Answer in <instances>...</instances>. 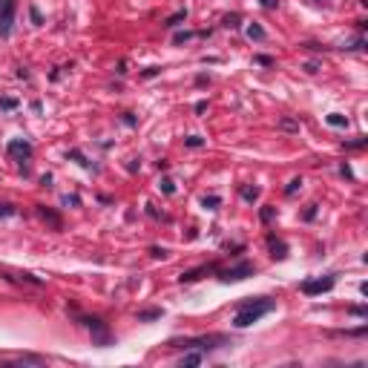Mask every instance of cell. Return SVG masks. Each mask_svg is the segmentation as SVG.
Segmentation results:
<instances>
[{"label":"cell","mask_w":368,"mask_h":368,"mask_svg":"<svg viewBox=\"0 0 368 368\" xmlns=\"http://www.w3.org/2000/svg\"><path fill=\"white\" fill-rule=\"evenodd\" d=\"M274 311V299H267V296H250V299H242L233 314V325L236 328H247V325L259 322L265 314Z\"/></svg>","instance_id":"6da1fadb"},{"label":"cell","mask_w":368,"mask_h":368,"mask_svg":"<svg viewBox=\"0 0 368 368\" xmlns=\"http://www.w3.org/2000/svg\"><path fill=\"white\" fill-rule=\"evenodd\" d=\"M227 342V337L224 334H210V337H193V339H170L167 345L170 348H199V351H204V348H219Z\"/></svg>","instance_id":"7a4b0ae2"},{"label":"cell","mask_w":368,"mask_h":368,"mask_svg":"<svg viewBox=\"0 0 368 368\" xmlns=\"http://www.w3.org/2000/svg\"><path fill=\"white\" fill-rule=\"evenodd\" d=\"M78 322L87 325L89 331H92V342L95 345H101V348L112 345V334H109L107 322H104L101 317H84V314H78Z\"/></svg>","instance_id":"3957f363"},{"label":"cell","mask_w":368,"mask_h":368,"mask_svg":"<svg viewBox=\"0 0 368 368\" xmlns=\"http://www.w3.org/2000/svg\"><path fill=\"white\" fill-rule=\"evenodd\" d=\"M15 12H17V0H0V37L12 35Z\"/></svg>","instance_id":"277c9868"},{"label":"cell","mask_w":368,"mask_h":368,"mask_svg":"<svg viewBox=\"0 0 368 368\" xmlns=\"http://www.w3.org/2000/svg\"><path fill=\"white\" fill-rule=\"evenodd\" d=\"M253 274H256V267H253L250 262H239V265H233V267L219 270V279L222 282H242V279H247V276H253Z\"/></svg>","instance_id":"5b68a950"},{"label":"cell","mask_w":368,"mask_h":368,"mask_svg":"<svg viewBox=\"0 0 368 368\" xmlns=\"http://www.w3.org/2000/svg\"><path fill=\"white\" fill-rule=\"evenodd\" d=\"M334 276H319V279H305L299 288H302L305 296H319V294H328V290L334 288Z\"/></svg>","instance_id":"8992f818"},{"label":"cell","mask_w":368,"mask_h":368,"mask_svg":"<svg viewBox=\"0 0 368 368\" xmlns=\"http://www.w3.org/2000/svg\"><path fill=\"white\" fill-rule=\"evenodd\" d=\"M6 152L12 156V159H17V161H29L32 152H35V147H32L26 138H12V141L6 144Z\"/></svg>","instance_id":"52a82bcc"},{"label":"cell","mask_w":368,"mask_h":368,"mask_svg":"<svg viewBox=\"0 0 368 368\" xmlns=\"http://www.w3.org/2000/svg\"><path fill=\"white\" fill-rule=\"evenodd\" d=\"M37 216L44 219V222L49 224L52 230H64V219H61L58 213H55V210H49L46 204H37Z\"/></svg>","instance_id":"ba28073f"},{"label":"cell","mask_w":368,"mask_h":368,"mask_svg":"<svg viewBox=\"0 0 368 368\" xmlns=\"http://www.w3.org/2000/svg\"><path fill=\"white\" fill-rule=\"evenodd\" d=\"M267 247H270V256L274 259H288V245L276 236H267Z\"/></svg>","instance_id":"9c48e42d"},{"label":"cell","mask_w":368,"mask_h":368,"mask_svg":"<svg viewBox=\"0 0 368 368\" xmlns=\"http://www.w3.org/2000/svg\"><path fill=\"white\" fill-rule=\"evenodd\" d=\"M207 270H219L216 265H202V267H193V270H184V274L179 276L181 282H196V279H202L204 274H207Z\"/></svg>","instance_id":"30bf717a"},{"label":"cell","mask_w":368,"mask_h":368,"mask_svg":"<svg viewBox=\"0 0 368 368\" xmlns=\"http://www.w3.org/2000/svg\"><path fill=\"white\" fill-rule=\"evenodd\" d=\"M161 317H164V311L161 308H144V311H138L135 314L138 322H152V319H161Z\"/></svg>","instance_id":"8fae6325"},{"label":"cell","mask_w":368,"mask_h":368,"mask_svg":"<svg viewBox=\"0 0 368 368\" xmlns=\"http://www.w3.org/2000/svg\"><path fill=\"white\" fill-rule=\"evenodd\" d=\"M339 49H345V52H360V49H365V35H357V37H351V41H345Z\"/></svg>","instance_id":"7c38bea8"},{"label":"cell","mask_w":368,"mask_h":368,"mask_svg":"<svg viewBox=\"0 0 368 368\" xmlns=\"http://www.w3.org/2000/svg\"><path fill=\"white\" fill-rule=\"evenodd\" d=\"M6 279L26 282V285H32V288H41V285H44V279H37V276H32V274H12V276H6Z\"/></svg>","instance_id":"4fadbf2b"},{"label":"cell","mask_w":368,"mask_h":368,"mask_svg":"<svg viewBox=\"0 0 368 368\" xmlns=\"http://www.w3.org/2000/svg\"><path fill=\"white\" fill-rule=\"evenodd\" d=\"M202 360H204V354H202V351H193V354H184L179 365H181V368H184V365H199Z\"/></svg>","instance_id":"5bb4252c"},{"label":"cell","mask_w":368,"mask_h":368,"mask_svg":"<svg viewBox=\"0 0 368 368\" xmlns=\"http://www.w3.org/2000/svg\"><path fill=\"white\" fill-rule=\"evenodd\" d=\"M181 21H187V9H179V12H176V15H170L164 21V26H170V29H176V26H179Z\"/></svg>","instance_id":"9a60e30c"},{"label":"cell","mask_w":368,"mask_h":368,"mask_svg":"<svg viewBox=\"0 0 368 368\" xmlns=\"http://www.w3.org/2000/svg\"><path fill=\"white\" fill-rule=\"evenodd\" d=\"M247 37H250V41H265L267 32L262 29L259 23H250V26H247Z\"/></svg>","instance_id":"2e32d148"},{"label":"cell","mask_w":368,"mask_h":368,"mask_svg":"<svg viewBox=\"0 0 368 368\" xmlns=\"http://www.w3.org/2000/svg\"><path fill=\"white\" fill-rule=\"evenodd\" d=\"M242 15H239V12H233V15H224V21H222V26L224 29H239V26H242Z\"/></svg>","instance_id":"e0dca14e"},{"label":"cell","mask_w":368,"mask_h":368,"mask_svg":"<svg viewBox=\"0 0 368 368\" xmlns=\"http://www.w3.org/2000/svg\"><path fill=\"white\" fill-rule=\"evenodd\" d=\"M365 144H368V135H357L354 141H342V147H345V150H362Z\"/></svg>","instance_id":"ac0fdd59"},{"label":"cell","mask_w":368,"mask_h":368,"mask_svg":"<svg viewBox=\"0 0 368 368\" xmlns=\"http://www.w3.org/2000/svg\"><path fill=\"white\" fill-rule=\"evenodd\" d=\"M279 130H285V132H299V121H296V118H282V121H279Z\"/></svg>","instance_id":"d6986e66"},{"label":"cell","mask_w":368,"mask_h":368,"mask_svg":"<svg viewBox=\"0 0 368 368\" xmlns=\"http://www.w3.org/2000/svg\"><path fill=\"white\" fill-rule=\"evenodd\" d=\"M325 121L331 124V127H348V118L339 115V112H331V115H325Z\"/></svg>","instance_id":"ffe728a7"},{"label":"cell","mask_w":368,"mask_h":368,"mask_svg":"<svg viewBox=\"0 0 368 368\" xmlns=\"http://www.w3.org/2000/svg\"><path fill=\"white\" fill-rule=\"evenodd\" d=\"M274 216H276V207H270V204H265V207L259 210V219H262L265 224H270V222H274Z\"/></svg>","instance_id":"44dd1931"},{"label":"cell","mask_w":368,"mask_h":368,"mask_svg":"<svg viewBox=\"0 0 368 368\" xmlns=\"http://www.w3.org/2000/svg\"><path fill=\"white\" fill-rule=\"evenodd\" d=\"M239 193H242L245 202H256V199H259V187H242Z\"/></svg>","instance_id":"7402d4cb"},{"label":"cell","mask_w":368,"mask_h":368,"mask_svg":"<svg viewBox=\"0 0 368 368\" xmlns=\"http://www.w3.org/2000/svg\"><path fill=\"white\" fill-rule=\"evenodd\" d=\"M219 204H222L219 196H204V199H202V207H207V210H216Z\"/></svg>","instance_id":"603a6c76"},{"label":"cell","mask_w":368,"mask_h":368,"mask_svg":"<svg viewBox=\"0 0 368 368\" xmlns=\"http://www.w3.org/2000/svg\"><path fill=\"white\" fill-rule=\"evenodd\" d=\"M159 187H161V193L173 196V193H176V181H173V179H161V184H159Z\"/></svg>","instance_id":"cb8c5ba5"},{"label":"cell","mask_w":368,"mask_h":368,"mask_svg":"<svg viewBox=\"0 0 368 368\" xmlns=\"http://www.w3.org/2000/svg\"><path fill=\"white\" fill-rule=\"evenodd\" d=\"M184 147H193V150L196 147H204V138L202 135H187L184 138Z\"/></svg>","instance_id":"d4e9b609"},{"label":"cell","mask_w":368,"mask_h":368,"mask_svg":"<svg viewBox=\"0 0 368 368\" xmlns=\"http://www.w3.org/2000/svg\"><path fill=\"white\" fill-rule=\"evenodd\" d=\"M348 314H351V317H360V319H365V317H368L365 305H351V308H348Z\"/></svg>","instance_id":"484cf974"},{"label":"cell","mask_w":368,"mask_h":368,"mask_svg":"<svg viewBox=\"0 0 368 368\" xmlns=\"http://www.w3.org/2000/svg\"><path fill=\"white\" fill-rule=\"evenodd\" d=\"M17 207L15 204H0V219H9V216H15Z\"/></svg>","instance_id":"4316f807"},{"label":"cell","mask_w":368,"mask_h":368,"mask_svg":"<svg viewBox=\"0 0 368 368\" xmlns=\"http://www.w3.org/2000/svg\"><path fill=\"white\" fill-rule=\"evenodd\" d=\"M66 156H69V159H75V161H78V164L89 167V161H87V159H84V152H81V150H69V152H66Z\"/></svg>","instance_id":"83f0119b"},{"label":"cell","mask_w":368,"mask_h":368,"mask_svg":"<svg viewBox=\"0 0 368 368\" xmlns=\"http://www.w3.org/2000/svg\"><path fill=\"white\" fill-rule=\"evenodd\" d=\"M299 187H302V179H294V181H290V184H288V187H285V193H288V196H294V193H296V190H299Z\"/></svg>","instance_id":"f1b7e54d"},{"label":"cell","mask_w":368,"mask_h":368,"mask_svg":"<svg viewBox=\"0 0 368 368\" xmlns=\"http://www.w3.org/2000/svg\"><path fill=\"white\" fill-rule=\"evenodd\" d=\"M29 15H32V21H35V26L44 23V17H41V12H37V6H29Z\"/></svg>","instance_id":"f546056e"},{"label":"cell","mask_w":368,"mask_h":368,"mask_svg":"<svg viewBox=\"0 0 368 368\" xmlns=\"http://www.w3.org/2000/svg\"><path fill=\"white\" fill-rule=\"evenodd\" d=\"M302 69H305V72H311V75H314V72H319V69H322V66H319L317 61H308V64L302 66Z\"/></svg>","instance_id":"4dcf8cb0"},{"label":"cell","mask_w":368,"mask_h":368,"mask_svg":"<svg viewBox=\"0 0 368 368\" xmlns=\"http://www.w3.org/2000/svg\"><path fill=\"white\" fill-rule=\"evenodd\" d=\"M61 202H64L66 207H69V204H72V207H78V204H81V199H78V196H64Z\"/></svg>","instance_id":"1f68e13d"},{"label":"cell","mask_w":368,"mask_h":368,"mask_svg":"<svg viewBox=\"0 0 368 368\" xmlns=\"http://www.w3.org/2000/svg\"><path fill=\"white\" fill-rule=\"evenodd\" d=\"M0 107H3V109H15L17 101H15V98H0Z\"/></svg>","instance_id":"d6a6232c"},{"label":"cell","mask_w":368,"mask_h":368,"mask_svg":"<svg viewBox=\"0 0 368 368\" xmlns=\"http://www.w3.org/2000/svg\"><path fill=\"white\" fill-rule=\"evenodd\" d=\"M150 253L156 259H167V247H150Z\"/></svg>","instance_id":"836d02e7"},{"label":"cell","mask_w":368,"mask_h":368,"mask_svg":"<svg viewBox=\"0 0 368 368\" xmlns=\"http://www.w3.org/2000/svg\"><path fill=\"white\" fill-rule=\"evenodd\" d=\"M256 64H262V66H274V58H267V55H256Z\"/></svg>","instance_id":"e575fe53"},{"label":"cell","mask_w":368,"mask_h":368,"mask_svg":"<svg viewBox=\"0 0 368 368\" xmlns=\"http://www.w3.org/2000/svg\"><path fill=\"white\" fill-rule=\"evenodd\" d=\"M190 37H193V32H179V35H176V44H184Z\"/></svg>","instance_id":"d590c367"},{"label":"cell","mask_w":368,"mask_h":368,"mask_svg":"<svg viewBox=\"0 0 368 368\" xmlns=\"http://www.w3.org/2000/svg\"><path fill=\"white\" fill-rule=\"evenodd\" d=\"M259 3H262L265 9H276V6H279V0H259Z\"/></svg>","instance_id":"8d00e7d4"},{"label":"cell","mask_w":368,"mask_h":368,"mask_svg":"<svg viewBox=\"0 0 368 368\" xmlns=\"http://www.w3.org/2000/svg\"><path fill=\"white\" fill-rule=\"evenodd\" d=\"M339 173L345 176V179H354V173H351V167H348V164H342V167H339Z\"/></svg>","instance_id":"74e56055"},{"label":"cell","mask_w":368,"mask_h":368,"mask_svg":"<svg viewBox=\"0 0 368 368\" xmlns=\"http://www.w3.org/2000/svg\"><path fill=\"white\" fill-rule=\"evenodd\" d=\"M41 184H44V187H49V184H52V173H44V176H41Z\"/></svg>","instance_id":"f35d334b"},{"label":"cell","mask_w":368,"mask_h":368,"mask_svg":"<svg viewBox=\"0 0 368 368\" xmlns=\"http://www.w3.org/2000/svg\"><path fill=\"white\" fill-rule=\"evenodd\" d=\"M314 216H317V204H311V207L305 210V219H314Z\"/></svg>","instance_id":"ab89813d"},{"label":"cell","mask_w":368,"mask_h":368,"mask_svg":"<svg viewBox=\"0 0 368 368\" xmlns=\"http://www.w3.org/2000/svg\"><path fill=\"white\" fill-rule=\"evenodd\" d=\"M156 75H159V66H150V69L144 72V78H156Z\"/></svg>","instance_id":"60d3db41"}]
</instances>
